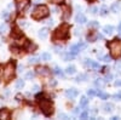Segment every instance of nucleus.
I'll use <instances>...</instances> for the list:
<instances>
[{
  "label": "nucleus",
  "mask_w": 121,
  "mask_h": 120,
  "mask_svg": "<svg viewBox=\"0 0 121 120\" xmlns=\"http://www.w3.org/2000/svg\"><path fill=\"white\" fill-rule=\"evenodd\" d=\"M87 116H88L87 112H82L81 114H80V119H87Z\"/></svg>",
  "instance_id": "nucleus-36"
},
{
  "label": "nucleus",
  "mask_w": 121,
  "mask_h": 120,
  "mask_svg": "<svg viewBox=\"0 0 121 120\" xmlns=\"http://www.w3.org/2000/svg\"><path fill=\"white\" fill-rule=\"evenodd\" d=\"M74 114H80V107L74 108Z\"/></svg>",
  "instance_id": "nucleus-44"
},
{
  "label": "nucleus",
  "mask_w": 121,
  "mask_h": 120,
  "mask_svg": "<svg viewBox=\"0 0 121 120\" xmlns=\"http://www.w3.org/2000/svg\"><path fill=\"white\" fill-rule=\"evenodd\" d=\"M87 95H88L90 97L96 96V95H97V91H95V90H88V91H87Z\"/></svg>",
  "instance_id": "nucleus-33"
},
{
  "label": "nucleus",
  "mask_w": 121,
  "mask_h": 120,
  "mask_svg": "<svg viewBox=\"0 0 121 120\" xmlns=\"http://www.w3.org/2000/svg\"><path fill=\"white\" fill-rule=\"evenodd\" d=\"M99 13L102 15V16H105V15L108 13V7H107V6H102V7H100Z\"/></svg>",
  "instance_id": "nucleus-29"
},
{
  "label": "nucleus",
  "mask_w": 121,
  "mask_h": 120,
  "mask_svg": "<svg viewBox=\"0 0 121 120\" xmlns=\"http://www.w3.org/2000/svg\"><path fill=\"white\" fill-rule=\"evenodd\" d=\"M79 51H80V49H79L78 45H72V46L69 47V52H70V53H73V55H76Z\"/></svg>",
  "instance_id": "nucleus-20"
},
{
  "label": "nucleus",
  "mask_w": 121,
  "mask_h": 120,
  "mask_svg": "<svg viewBox=\"0 0 121 120\" xmlns=\"http://www.w3.org/2000/svg\"><path fill=\"white\" fill-rule=\"evenodd\" d=\"M29 5V0H16V9L17 11H23Z\"/></svg>",
  "instance_id": "nucleus-5"
},
{
  "label": "nucleus",
  "mask_w": 121,
  "mask_h": 120,
  "mask_svg": "<svg viewBox=\"0 0 121 120\" xmlns=\"http://www.w3.org/2000/svg\"><path fill=\"white\" fill-rule=\"evenodd\" d=\"M53 73H55L56 75L60 76V78H63V76H64V74H63V71H62V69H60V68H58V67H56V68H55Z\"/></svg>",
  "instance_id": "nucleus-25"
},
{
  "label": "nucleus",
  "mask_w": 121,
  "mask_h": 120,
  "mask_svg": "<svg viewBox=\"0 0 121 120\" xmlns=\"http://www.w3.org/2000/svg\"><path fill=\"white\" fill-rule=\"evenodd\" d=\"M58 118H59V119H68V115L64 114V113H59V114H58Z\"/></svg>",
  "instance_id": "nucleus-37"
},
{
  "label": "nucleus",
  "mask_w": 121,
  "mask_h": 120,
  "mask_svg": "<svg viewBox=\"0 0 121 120\" xmlns=\"http://www.w3.org/2000/svg\"><path fill=\"white\" fill-rule=\"evenodd\" d=\"M88 12L92 13V15H97L98 13V7L93 6V7H88Z\"/></svg>",
  "instance_id": "nucleus-28"
},
{
  "label": "nucleus",
  "mask_w": 121,
  "mask_h": 120,
  "mask_svg": "<svg viewBox=\"0 0 121 120\" xmlns=\"http://www.w3.org/2000/svg\"><path fill=\"white\" fill-rule=\"evenodd\" d=\"M32 91H33V92H38V91H39V86H38V85H34L33 89H32Z\"/></svg>",
  "instance_id": "nucleus-42"
},
{
  "label": "nucleus",
  "mask_w": 121,
  "mask_h": 120,
  "mask_svg": "<svg viewBox=\"0 0 121 120\" xmlns=\"http://www.w3.org/2000/svg\"><path fill=\"white\" fill-rule=\"evenodd\" d=\"M40 108L46 116H50L53 113V104L48 99H40Z\"/></svg>",
  "instance_id": "nucleus-4"
},
{
  "label": "nucleus",
  "mask_w": 121,
  "mask_h": 120,
  "mask_svg": "<svg viewBox=\"0 0 121 120\" xmlns=\"http://www.w3.org/2000/svg\"><path fill=\"white\" fill-rule=\"evenodd\" d=\"M80 34H81V32H80L79 29H75V35H80Z\"/></svg>",
  "instance_id": "nucleus-51"
},
{
  "label": "nucleus",
  "mask_w": 121,
  "mask_h": 120,
  "mask_svg": "<svg viewBox=\"0 0 121 120\" xmlns=\"http://www.w3.org/2000/svg\"><path fill=\"white\" fill-rule=\"evenodd\" d=\"M48 13H50V11L46 5H38L34 9V11L32 12V17L34 19H43V18L47 17Z\"/></svg>",
  "instance_id": "nucleus-1"
},
{
  "label": "nucleus",
  "mask_w": 121,
  "mask_h": 120,
  "mask_svg": "<svg viewBox=\"0 0 121 120\" xmlns=\"http://www.w3.org/2000/svg\"><path fill=\"white\" fill-rule=\"evenodd\" d=\"M10 118V113L6 111V109H3L0 112V119H9Z\"/></svg>",
  "instance_id": "nucleus-23"
},
{
  "label": "nucleus",
  "mask_w": 121,
  "mask_h": 120,
  "mask_svg": "<svg viewBox=\"0 0 121 120\" xmlns=\"http://www.w3.org/2000/svg\"><path fill=\"white\" fill-rule=\"evenodd\" d=\"M87 1H95V0H87Z\"/></svg>",
  "instance_id": "nucleus-54"
},
{
  "label": "nucleus",
  "mask_w": 121,
  "mask_h": 120,
  "mask_svg": "<svg viewBox=\"0 0 121 120\" xmlns=\"http://www.w3.org/2000/svg\"><path fill=\"white\" fill-rule=\"evenodd\" d=\"M112 119H113V120H119V116H113Z\"/></svg>",
  "instance_id": "nucleus-53"
},
{
  "label": "nucleus",
  "mask_w": 121,
  "mask_h": 120,
  "mask_svg": "<svg viewBox=\"0 0 121 120\" xmlns=\"http://www.w3.org/2000/svg\"><path fill=\"white\" fill-rule=\"evenodd\" d=\"M78 46H79V49H80V51H81V50H85V49H86V44H85V43H79V44H78Z\"/></svg>",
  "instance_id": "nucleus-35"
},
{
  "label": "nucleus",
  "mask_w": 121,
  "mask_h": 120,
  "mask_svg": "<svg viewBox=\"0 0 121 120\" xmlns=\"http://www.w3.org/2000/svg\"><path fill=\"white\" fill-rule=\"evenodd\" d=\"M97 96H99L102 99H107L108 97H109V95H107V93H104V92H102L100 90H98L97 91Z\"/></svg>",
  "instance_id": "nucleus-27"
},
{
  "label": "nucleus",
  "mask_w": 121,
  "mask_h": 120,
  "mask_svg": "<svg viewBox=\"0 0 121 120\" xmlns=\"http://www.w3.org/2000/svg\"><path fill=\"white\" fill-rule=\"evenodd\" d=\"M110 80H113V74H107L105 75V81H110Z\"/></svg>",
  "instance_id": "nucleus-38"
},
{
  "label": "nucleus",
  "mask_w": 121,
  "mask_h": 120,
  "mask_svg": "<svg viewBox=\"0 0 121 120\" xmlns=\"http://www.w3.org/2000/svg\"><path fill=\"white\" fill-rule=\"evenodd\" d=\"M5 29H6V26L5 24H0V34H3L5 32Z\"/></svg>",
  "instance_id": "nucleus-39"
},
{
  "label": "nucleus",
  "mask_w": 121,
  "mask_h": 120,
  "mask_svg": "<svg viewBox=\"0 0 121 120\" xmlns=\"http://www.w3.org/2000/svg\"><path fill=\"white\" fill-rule=\"evenodd\" d=\"M108 47L110 50V55L114 58H119L121 57V43L117 40H113L108 44Z\"/></svg>",
  "instance_id": "nucleus-3"
},
{
  "label": "nucleus",
  "mask_w": 121,
  "mask_h": 120,
  "mask_svg": "<svg viewBox=\"0 0 121 120\" xmlns=\"http://www.w3.org/2000/svg\"><path fill=\"white\" fill-rule=\"evenodd\" d=\"M46 23H47L48 26H53V21H52V19H48V21H47Z\"/></svg>",
  "instance_id": "nucleus-48"
},
{
  "label": "nucleus",
  "mask_w": 121,
  "mask_h": 120,
  "mask_svg": "<svg viewBox=\"0 0 121 120\" xmlns=\"http://www.w3.org/2000/svg\"><path fill=\"white\" fill-rule=\"evenodd\" d=\"M85 66L87 67V68H90V69H99L100 68V66L98 64V63H96L95 61H92V59H88V58H86L85 59Z\"/></svg>",
  "instance_id": "nucleus-7"
},
{
  "label": "nucleus",
  "mask_w": 121,
  "mask_h": 120,
  "mask_svg": "<svg viewBox=\"0 0 121 120\" xmlns=\"http://www.w3.org/2000/svg\"><path fill=\"white\" fill-rule=\"evenodd\" d=\"M51 1L53 4H60V3H63V0H51Z\"/></svg>",
  "instance_id": "nucleus-45"
},
{
  "label": "nucleus",
  "mask_w": 121,
  "mask_h": 120,
  "mask_svg": "<svg viewBox=\"0 0 121 120\" xmlns=\"http://www.w3.org/2000/svg\"><path fill=\"white\" fill-rule=\"evenodd\" d=\"M16 45L17 46H23V47H26V46H28L29 45V41L26 39V38H23V39H21V40H18V41H16Z\"/></svg>",
  "instance_id": "nucleus-16"
},
{
  "label": "nucleus",
  "mask_w": 121,
  "mask_h": 120,
  "mask_svg": "<svg viewBox=\"0 0 121 120\" xmlns=\"http://www.w3.org/2000/svg\"><path fill=\"white\" fill-rule=\"evenodd\" d=\"M48 84H50V85H52V86H55V85H56L57 83H56V80H52V81H50Z\"/></svg>",
  "instance_id": "nucleus-49"
},
{
  "label": "nucleus",
  "mask_w": 121,
  "mask_h": 120,
  "mask_svg": "<svg viewBox=\"0 0 121 120\" xmlns=\"http://www.w3.org/2000/svg\"><path fill=\"white\" fill-rule=\"evenodd\" d=\"M78 90L76 89H68V90H65V97L67 98H70V99H73V98H75L76 96H78Z\"/></svg>",
  "instance_id": "nucleus-8"
},
{
  "label": "nucleus",
  "mask_w": 121,
  "mask_h": 120,
  "mask_svg": "<svg viewBox=\"0 0 121 120\" xmlns=\"http://www.w3.org/2000/svg\"><path fill=\"white\" fill-rule=\"evenodd\" d=\"M113 98L115 99V101H121V92H120V93H115V95H113Z\"/></svg>",
  "instance_id": "nucleus-34"
},
{
  "label": "nucleus",
  "mask_w": 121,
  "mask_h": 120,
  "mask_svg": "<svg viewBox=\"0 0 121 120\" xmlns=\"http://www.w3.org/2000/svg\"><path fill=\"white\" fill-rule=\"evenodd\" d=\"M115 86H117V87L120 86L121 87V80H116V81H115Z\"/></svg>",
  "instance_id": "nucleus-46"
},
{
  "label": "nucleus",
  "mask_w": 121,
  "mask_h": 120,
  "mask_svg": "<svg viewBox=\"0 0 121 120\" xmlns=\"http://www.w3.org/2000/svg\"><path fill=\"white\" fill-rule=\"evenodd\" d=\"M90 26H91V27H97V26H98V22H97V21H91V22H90Z\"/></svg>",
  "instance_id": "nucleus-41"
},
{
  "label": "nucleus",
  "mask_w": 121,
  "mask_h": 120,
  "mask_svg": "<svg viewBox=\"0 0 121 120\" xmlns=\"http://www.w3.org/2000/svg\"><path fill=\"white\" fill-rule=\"evenodd\" d=\"M1 17H3V18H5V19H6V18L9 17V12L6 11V10H5V11H3V12H1Z\"/></svg>",
  "instance_id": "nucleus-40"
},
{
  "label": "nucleus",
  "mask_w": 121,
  "mask_h": 120,
  "mask_svg": "<svg viewBox=\"0 0 121 120\" xmlns=\"http://www.w3.org/2000/svg\"><path fill=\"white\" fill-rule=\"evenodd\" d=\"M23 69H24V66H18V73H22L23 72Z\"/></svg>",
  "instance_id": "nucleus-43"
},
{
  "label": "nucleus",
  "mask_w": 121,
  "mask_h": 120,
  "mask_svg": "<svg viewBox=\"0 0 121 120\" xmlns=\"http://www.w3.org/2000/svg\"><path fill=\"white\" fill-rule=\"evenodd\" d=\"M102 109H103L104 113H110V112H113V109H114V104L109 103V102H105V103H103Z\"/></svg>",
  "instance_id": "nucleus-10"
},
{
  "label": "nucleus",
  "mask_w": 121,
  "mask_h": 120,
  "mask_svg": "<svg viewBox=\"0 0 121 120\" xmlns=\"http://www.w3.org/2000/svg\"><path fill=\"white\" fill-rule=\"evenodd\" d=\"M110 10H112V11L113 12H119L120 11V10H121V5L119 4V3H114L113 5H112V7H110Z\"/></svg>",
  "instance_id": "nucleus-18"
},
{
  "label": "nucleus",
  "mask_w": 121,
  "mask_h": 120,
  "mask_svg": "<svg viewBox=\"0 0 121 120\" xmlns=\"http://www.w3.org/2000/svg\"><path fill=\"white\" fill-rule=\"evenodd\" d=\"M104 85H105V80H103V79H96V80H95V86H96V87L103 89Z\"/></svg>",
  "instance_id": "nucleus-15"
},
{
  "label": "nucleus",
  "mask_w": 121,
  "mask_h": 120,
  "mask_svg": "<svg viewBox=\"0 0 121 120\" xmlns=\"http://www.w3.org/2000/svg\"><path fill=\"white\" fill-rule=\"evenodd\" d=\"M40 58L39 56H32V57H29V59H28V62L30 63V64H35V63H38L39 61H40Z\"/></svg>",
  "instance_id": "nucleus-19"
},
{
  "label": "nucleus",
  "mask_w": 121,
  "mask_h": 120,
  "mask_svg": "<svg viewBox=\"0 0 121 120\" xmlns=\"http://www.w3.org/2000/svg\"><path fill=\"white\" fill-rule=\"evenodd\" d=\"M55 50H56V52H57V53H59V52H60V50H62V47H56Z\"/></svg>",
  "instance_id": "nucleus-50"
},
{
  "label": "nucleus",
  "mask_w": 121,
  "mask_h": 120,
  "mask_svg": "<svg viewBox=\"0 0 121 120\" xmlns=\"http://www.w3.org/2000/svg\"><path fill=\"white\" fill-rule=\"evenodd\" d=\"M87 79H88V75L87 74H79L75 80H76V81H86Z\"/></svg>",
  "instance_id": "nucleus-22"
},
{
  "label": "nucleus",
  "mask_w": 121,
  "mask_h": 120,
  "mask_svg": "<svg viewBox=\"0 0 121 120\" xmlns=\"http://www.w3.org/2000/svg\"><path fill=\"white\" fill-rule=\"evenodd\" d=\"M86 17H85V15L84 13H81V12H79L76 16H75V22L76 23H80V24H84V23H86Z\"/></svg>",
  "instance_id": "nucleus-9"
},
{
  "label": "nucleus",
  "mask_w": 121,
  "mask_h": 120,
  "mask_svg": "<svg viewBox=\"0 0 121 120\" xmlns=\"http://www.w3.org/2000/svg\"><path fill=\"white\" fill-rule=\"evenodd\" d=\"M33 78H34V73H33V72H28V73L26 74V79H27V80H32Z\"/></svg>",
  "instance_id": "nucleus-30"
},
{
  "label": "nucleus",
  "mask_w": 121,
  "mask_h": 120,
  "mask_svg": "<svg viewBox=\"0 0 121 120\" xmlns=\"http://www.w3.org/2000/svg\"><path fill=\"white\" fill-rule=\"evenodd\" d=\"M87 103H88L87 97H86V96H82V97H81V99H80V107H86V106H87Z\"/></svg>",
  "instance_id": "nucleus-24"
},
{
  "label": "nucleus",
  "mask_w": 121,
  "mask_h": 120,
  "mask_svg": "<svg viewBox=\"0 0 121 120\" xmlns=\"http://www.w3.org/2000/svg\"><path fill=\"white\" fill-rule=\"evenodd\" d=\"M40 58H41V59H44V61H50V59H51V55H50V53H47V52H44V53H41Z\"/></svg>",
  "instance_id": "nucleus-26"
},
{
  "label": "nucleus",
  "mask_w": 121,
  "mask_h": 120,
  "mask_svg": "<svg viewBox=\"0 0 121 120\" xmlns=\"http://www.w3.org/2000/svg\"><path fill=\"white\" fill-rule=\"evenodd\" d=\"M36 72H38V74H40V75H45V76L50 75V73H51V71H50L48 68H46V67H39V68L36 69Z\"/></svg>",
  "instance_id": "nucleus-11"
},
{
  "label": "nucleus",
  "mask_w": 121,
  "mask_h": 120,
  "mask_svg": "<svg viewBox=\"0 0 121 120\" xmlns=\"http://www.w3.org/2000/svg\"><path fill=\"white\" fill-rule=\"evenodd\" d=\"M117 31L120 32V35H121V22H120V24H119V27H117Z\"/></svg>",
  "instance_id": "nucleus-52"
},
{
  "label": "nucleus",
  "mask_w": 121,
  "mask_h": 120,
  "mask_svg": "<svg viewBox=\"0 0 121 120\" xmlns=\"http://www.w3.org/2000/svg\"><path fill=\"white\" fill-rule=\"evenodd\" d=\"M69 31H70L69 24H67V23L60 24V26L56 29V32H55V38H56V39H60V40L67 39V38L69 36Z\"/></svg>",
  "instance_id": "nucleus-2"
},
{
  "label": "nucleus",
  "mask_w": 121,
  "mask_h": 120,
  "mask_svg": "<svg viewBox=\"0 0 121 120\" xmlns=\"http://www.w3.org/2000/svg\"><path fill=\"white\" fill-rule=\"evenodd\" d=\"M102 61H104V62L109 63L110 61H112V57H110V56H108V55H105V56H103V57H102Z\"/></svg>",
  "instance_id": "nucleus-32"
},
{
  "label": "nucleus",
  "mask_w": 121,
  "mask_h": 120,
  "mask_svg": "<svg viewBox=\"0 0 121 120\" xmlns=\"http://www.w3.org/2000/svg\"><path fill=\"white\" fill-rule=\"evenodd\" d=\"M19 24L23 26V27H27V26H28V24L26 23V21H19Z\"/></svg>",
  "instance_id": "nucleus-47"
},
{
  "label": "nucleus",
  "mask_w": 121,
  "mask_h": 120,
  "mask_svg": "<svg viewBox=\"0 0 121 120\" xmlns=\"http://www.w3.org/2000/svg\"><path fill=\"white\" fill-rule=\"evenodd\" d=\"M74 56H75V55H73V53H70V52H69L68 55L64 56V59H65V61H70V59H73V58H74Z\"/></svg>",
  "instance_id": "nucleus-31"
},
{
  "label": "nucleus",
  "mask_w": 121,
  "mask_h": 120,
  "mask_svg": "<svg viewBox=\"0 0 121 120\" xmlns=\"http://www.w3.org/2000/svg\"><path fill=\"white\" fill-rule=\"evenodd\" d=\"M3 75H4L5 79H11L12 78V75H13V66L11 63L6 66L5 71L3 72Z\"/></svg>",
  "instance_id": "nucleus-6"
},
{
  "label": "nucleus",
  "mask_w": 121,
  "mask_h": 120,
  "mask_svg": "<svg viewBox=\"0 0 121 120\" xmlns=\"http://www.w3.org/2000/svg\"><path fill=\"white\" fill-rule=\"evenodd\" d=\"M11 34H12V36L16 38V39H18V38L22 36V32H21V29H19L18 27H13V28H12Z\"/></svg>",
  "instance_id": "nucleus-13"
},
{
  "label": "nucleus",
  "mask_w": 121,
  "mask_h": 120,
  "mask_svg": "<svg viewBox=\"0 0 121 120\" xmlns=\"http://www.w3.org/2000/svg\"><path fill=\"white\" fill-rule=\"evenodd\" d=\"M103 32L105 33V34H113L114 33V27L112 26V24H107V26H104L103 27Z\"/></svg>",
  "instance_id": "nucleus-14"
},
{
  "label": "nucleus",
  "mask_w": 121,
  "mask_h": 120,
  "mask_svg": "<svg viewBox=\"0 0 121 120\" xmlns=\"http://www.w3.org/2000/svg\"><path fill=\"white\" fill-rule=\"evenodd\" d=\"M38 35H39L40 39H46V38L48 36V29H47V28H41V29L39 31Z\"/></svg>",
  "instance_id": "nucleus-12"
},
{
  "label": "nucleus",
  "mask_w": 121,
  "mask_h": 120,
  "mask_svg": "<svg viewBox=\"0 0 121 120\" xmlns=\"http://www.w3.org/2000/svg\"><path fill=\"white\" fill-rule=\"evenodd\" d=\"M75 72H76L75 66H68V67L65 68V73H67L68 75H73V74H75Z\"/></svg>",
  "instance_id": "nucleus-17"
},
{
  "label": "nucleus",
  "mask_w": 121,
  "mask_h": 120,
  "mask_svg": "<svg viewBox=\"0 0 121 120\" xmlns=\"http://www.w3.org/2000/svg\"><path fill=\"white\" fill-rule=\"evenodd\" d=\"M24 80L23 79H19V80H17V81H16V89L17 90H21V89H23L24 87Z\"/></svg>",
  "instance_id": "nucleus-21"
}]
</instances>
